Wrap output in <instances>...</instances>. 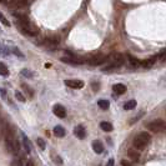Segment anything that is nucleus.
<instances>
[{"label":"nucleus","mask_w":166,"mask_h":166,"mask_svg":"<svg viewBox=\"0 0 166 166\" xmlns=\"http://www.w3.org/2000/svg\"><path fill=\"white\" fill-rule=\"evenodd\" d=\"M91 86H92V89H94L95 91H98V90H99V84H98V82H94V84H92Z\"/></svg>","instance_id":"35"},{"label":"nucleus","mask_w":166,"mask_h":166,"mask_svg":"<svg viewBox=\"0 0 166 166\" xmlns=\"http://www.w3.org/2000/svg\"><path fill=\"white\" fill-rule=\"evenodd\" d=\"M74 135L78 137V139L82 140L86 137V129L82 126V125H78L75 129H74Z\"/></svg>","instance_id":"11"},{"label":"nucleus","mask_w":166,"mask_h":166,"mask_svg":"<svg viewBox=\"0 0 166 166\" xmlns=\"http://www.w3.org/2000/svg\"><path fill=\"white\" fill-rule=\"evenodd\" d=\"M98 105H99V107L101 109V110H107L109 107H110V103H109V100H99L98 101Z\"/></svg>","instance_id":"25"},{"label":"nucleus","mask_w":166,"mask_h":166,"mask_svg":"<svg viewBox=\"0 0 166 166\" xmlns=\"http://www.w3.org/2000/svg\"><path fill=\"white\" fill-rule=\"evenodd\" d=\"M16 18H18V24L20 26V29L21 31H24L25 34L27 35H36L39 33V29H38V26H35L29 19H27L26 16L24 15H18L16 14Z\"/></svg>","instance_id":"2"},{"label":"nucleus","mask_w":166,"mask_h":166,"mask_svg":"<svg viewBox=\"0 0 166 166\" xmlns=\"http://www.w3.org/2000/svg\"><path fill=\"white\" fill-rule=\"evenodd\" d=\"M92 150L95 151L96 154H103L104 151V145L100 140H94L92 141Z\"/></svg>","instance_id":"13"},{"label":"nucleus","mask_w":166,"mask_h":166,"mask_svg":"<svg viewBox=\"0 0 166 166\" xmlns=\"http://www.w3.org/2000/svg\"><path fill=\"white\" fill-rule=\"evenodd\" d=\"M128 155H129V157L134 162H137V161H139V159H140V154H139V151H137V149L136 150L135 149H129L128 150Z\"/></svg>","instance_id":"14"},{"label":"nucleus","mask_w":166,"mask_h":166,"mask_svg":"<svg viewBox=\"0 0 166 166\" xmlns=\"http://www.w3.org/2000/svg\"><path fill=\"white\" fill-rule=\"evenodd\" d=\"M156 60H157V56H151V58H149V59L141 61V66L145 67V69H150V67H153V66L155 65Z\"/></svg>","instance_id":"12"},{"label":"nucleus","mask_w":166,"mask_h":166,"mask_svg":"<svg viewBox=\"0 0 166 166\" xmlns=\"http://www.w3.org/2000/svg\"><path fill=\"white\" fill-rule=\"evenodd\" d=\"M121 166H134V165L130 164V162L126 161V160H121Z\"/></svg>","instance_id":"33"},{"label":"nucleus","mask_w":166,"mask_h":166,"mask_svg":"<svg viewBox=\"0 0 166 166\" xmlns=\"http://www.w3.org/2000/svg\"><path fill=\"white\" fill-rule=\"evenodd\" d=\"M147 129L153 132H162V131H166V122L164 120H153L147 124Z\"/></svg>","instance_id":"5"},{"label":"nucleus","mask_w":166,"mask_h":166,"mask_svg":"<svg viewBox=\"0 0 166 166\" xmlns=\"http://www.w3.org/2000/svg\"><path fill=\"white\" fill-rule=\"evenodd\" d=\"M136 100H129L128 103H125L124 104V109L125 110H132V109H135L136 107Z\"/></svg>","instance_id":"24"},{"label":"nucleus","mask_w":166,"mask_h":166,"mask_svg":"<svg viewBox=\"0 0 166 166\" xmlns=\"http://www.w3.org/2000/svg\"><path fill=\"white\" fill-rule=\"evenodd\" d=\"M21 75L25 76V78H27V79L33 78V73L29 70V69H23V70H21Z\"/></svg>","instance_id":"27"},{"label":"nucleus","mask_w":166,"mask_h":166,"mask_svg":"<svg viewBox=\"0 0 166 166\" xmlns=\"http://www.w3.org/2000/svg\"><path fill=\"white\" fill-rule=\"evenodd\" d=\"M65 85L71 89H81L84 88V81L79 79H67L65 80Z\"/></svg>","instance_id":"7"},{"label":"nucleus","mask_w":166,"mask_h":166,"mask_svg":"<svg viewBox=\"0 0 166 166\" xmlns=\"http://www.w3.org/2000/svg\"><path fill=\"white\" fill-rule=\"evenodd\" d=\"M52 111H54V114H55V115H56L58 117H60V119L66 117V109H65L63 105H60V104L54 105Z\"/></svg>","instance_id":"8"},{"label":"nucleus","mask_w":166,"mask_h":166,"mask_svg":"<svg viewBox=\"0 0 166 166\" xmlns=\"http://www.w3.org/2000/svg\"><path fill=\"white\" fill-rule=\"evenodd\" d=\"M36 144H38V146H39L41 150H45L46 145H45V141L41 139V137H38V139H36Z\"/></svg>","instance_id":"28"},{"label":"nucleus","mask_w":166,"mask_h":166,"mask_svg":"<svg viewBox=\"0 0 166 166\" xmlns=\"http://www.w3.org/2000/svg\"><path fill=\"white\" fill-rule=\"evenodd\" d=\"M151 143V135L147 132H140L135 136V139L132 141L134 147L137 150H144L149 144Z\"/></svg>","instance_id":"4"},{"label":"nucleus","mask_w":166,"mask_h":166,"mask_svg":"<svg viewBox=\"0 0 166 166\" xmlns=\"http://www.w3.org/2000/svg\"><path fill=\"white\" fill-rule=\"evenodd\" d=\"M61 61L63 63H67V64H71V65H80V64L84 63V60H82L81 58L74 56V55H71L70 58H61Z\"/></svg>","instance_id":"10"},{"label":"nucleus","mask_w":166,"mask_h":166,"mask_svg":"<svg viewBox=\"0 0 166 166\" xmlns=\"http://www.w3.org/2000/svg\"><path fill=\"white\" fill-rule=\"evenodd\" d=\"M45 44L50 48H54V46H56L59 44V38L58 36H54V38H48L45 40Z\"/></svg>","instance_id":"18"},{"label":"nucleus","mask_w":166,"mask_h":166,"mask_svg":"<svg viewBox=\"0 0 166 166\" xmlns=\"http://www.w3.org/2000/svg\"><path fill=\"white\" fill-rule=\"evenodd\" d=\"M113 90H114V92L115 94H117V95H122V94H125L126 92V90H128V88L124 85V84H115L114 86H113Z\"/></svg>","instance_id":"15"},{"label":"nucleus","mask_w":166,"mask_h":166,"mask_svg":"<svg viewBox=\"0 0 166 166\" xmlns=\"http://www.w3.org/2000/svg\"><path fill=\"white\" fill-rule=\"evenodd\" d=\"M4 132H5V135H4V137H5V145H6L8 151H9V153H11V154H14V155H18L19 151H20V144H19V141L15 139V137H14V134H13V131H11V129L9 126L5 128Z\"/></svg>","instance_id":"1"},{"label":"nucleus","mask_w":166,"mask_h":166,"mask_svg":"<svg viewBox=\"0 0 166 166\" xmlns=\"http://www.w3.org/2000/svg\"><path fill=\"white\" fill-rule=\"evenodd\" d=\"M107 61V56L104 54H98V55H95V56L90 58L88 60V64L89 65H92V66H98V65H103Z\"/></svg>","instance_id":"6"},{"label":"nucleus","mask_w":166,"mask_h":166,"mask_svg":"<svg viewBox=\"0 0 166 166\" xmlns=\"http://www.w3.org/2000/svg\"><path fill=\"white\" fill-rule=\"evenodd\" d=\"M114 162H115L114 159H110V160L106 162V166H114Z\"/></svg>","instance_id":"36"},{"label":"nucleus","mask_w":166,"mask_h":166,"mask_svg":"<svg viewBox=\"0 0 166 166\" xmlns=\"http://www.w3.org/2000/svg\"><path fill=\"white\" fill-rule=\"evenodd\" d=\"M15 98H16L19 101H21V103H24V101L26 100V99H25V96H24L20 91H15Z\"/></svg>","instance_id":"31"},{"label":"nucleus","mask_w":166,"mask_h":166,"mask_svg":"<svg viewBox=\"0 0 166 166\" xmlns=\"http://www.w3.org/2000/svg\"><path fill=\"white\" fill-rule=\"evenodd\" d=\"M128 60H129L130 66H132V67H137V66H140V65H141V61H140L139 59L134 58L132 55H128Z\"/></svg>","instance_id":"19"},{"label":"nucleus","mask_w":166,"mask_h":166,"mask_svg":"<svg viewBox=\"0 0 166 166\" xmlns=\"http://www.w3.org/2000/svg\"><path fill=\"white\" fill-rule=\"evenodd\" d=\"M10 50H11V52H13V54H15L16 56H19V58H24V54H23V52H21L16 46H13Z\"/></svg>","instance_id":"26"},{"label":"nucleus","mask_w":166,"mask_h":166,"mask_svg":"<svg viewBox=\"0 0 166 166\" xmlns=\"http://www.w3.org/2000/svg\"><path fill=\"white\" fill-rule=\"evenodd\" d=\"M8 0H0V3H6Z\"/></svg>","instance_id":"38"},{"label":"nucleus","mask_w":166,"mask_h":166,"mask_svg":"<svg viewBox=\"0 0 166 166\" xmlns=\"http://www.w3.org/2000/svg\"><path fill=\"white\" fill-rule=\"evenodd\" d=\"M107 65L103 69L104 71H110V70H114V69H117L120 66H122L125 64V56L119 52H114L111 54L110 56H107Z\"/></svg>","instance_id":"3"},{"label":"nucleus","mask_w":166,"mask_h":166,"mask_svg":"<svg viewBox=\"0 0 166 166\" xmlns=\"http://www.w3.org/2000/svg\"><path fill=\"white\" fill-rule=\"evenodd\" d=\"M0 94H2L3 99H6V90L5 89H0Z\"/></svg>","instance_id":"34"},{"label":"nucleus","mask_w":166,"mask_h":166,"mask_svg":"<svg viewBox=\"0 0 166 166\" xmlns=\"http://www.w3.org/2000/svg\"><path fill=\"white\" fill-rule=\"evenodd\" d=\"M26 5H27V0H13L10 4V6L16 8V9H23Z\"/></svg>","instance_id":"16"},{"label":"nucleus","mask_w":166,"mask_h":166,"mask_svg":"<svg viewBox=\"0 0 166 166\" xmlns=\"http://www.w3.org/2000/svg\"><path fill=\"white\" fill-rule=\"evenodd\" d=\"M157 59L161 60V61H165V60H166V49H164V50L160 51V54L157 55Z\"/></svg>","instance_id":"30"},{"label":"nucleus","mask_w":166,"mask_h":166,"mask_svg":"<svg viewBox=\"0 0 166 166\" xmlns=\"http://www.w3.org/2000/svg\"><path fill=\"white\" fill-rule=\"evenodd\" d=\"M54 135L56 136V137H64L66 135V131H65V129L63 126L58 125V126L54 128Z\"/></svg>","instance_id":"17"},{"label":"nucleus","mask_w":166,"mask_h":166,"mask_svg":"<svg viewBox=\"0 0 166 166\" xmlns=\"http://www.w3.org/2000/svg\"><path fill=\"white\" fill-rule=\"evenodd\" d=\"M10 51L11 50H9V48L0 41V56H8V55L10 54Z\"/></svg>","instance_id":"21"},{"label":"nucleus","mask_w":166,"mask_h":166,"mask_svg":"<svg viewBox=\"0 0 166 166\" xmlns=\"http://www.w3.org/2000/svg\"><path fill=\"white\" fill-rule=\"evenodd\" d=\"M100 128H101V130H104V131H106V132L113 131V129H114L113 124H110V122H107V121H101V122H100Z\"/></svg>","instance_id":"20"},{"label":"nucleus","mask_w":166,"mask_h":166,"mask_svg":"<svg viewBox=\"0 0 166 166\" xmlns=\"http://www.w3.org/2000/svg\"><path fill=\"white\" fill-rule=\"evenodd\" d=\"M21 89L24 90V92L29 96V98H33L34 96V91L30 89V86L29 85H26V84H21Z\"/></svg>","instance_id":"23"},{"label":"nucleus","mask_w":166,"mask_h":166,"mask_svg":"<svg viewBox=\"0 0 166 166\" xmlns=\"http://www.w3.org/2000/svg\"><path fill=\"white\" fill-rule=\"evenodd\" d=\"M0 21H2V23H3V24H4L5 26H10V23L8 21V19H6V18H5L4 15H3L2 13H0Z\"/></svg>","instance_id":"32"},{"label":"nucleus","mask_w":166,"mask_h":166,"mask_svg":"<svg viewBox=\"0 0 166 166\" xmlns=\"http://www.w3.org/2000/svg\"><path fill=\"white\" fill-rule=\"evenodd\" d=\"M21 139H23V146L25 149V151L27 154H31V151H33V147H31V143L29 140V137L26 136L25 132H21Z\"/></svg>","instance_id":"9"},{"label":"nucleus","mask_w":166,"mask_h":166,"mask_svg":"<svg viewBox=\"0 0 166 166\" xmlns=\"http://www.w3.org/2000/svg\"><path fill=\"white\" fill-rule=\"evenodd\" d=\"M11 166H23V160L20 157H15L11 161Z\"/></svg>","instance_id":"29"},{"label":"nucleus","mask_w":166,"mask_h":166,"mask_svg":"<svg viewBox=\"0 0 166 166\" xmlns=\"http://www.w3.org/2000/svg\"><path fill=\"white\" fill-rule=\"evenodd\" d=\"M25 166H34V162H33L31 160H29V161L26 162V165H25Z\"/></svg>","instance_id":"37"},{"label":"nucleus","mask_w":166,"mask_h":166,"mask_svg":"<svg viewBox=\"0 0 166 166\" xmlns=\"http://www.w3.org/2000/svg\"><path fill=\"white\" fill-rule=\"evenodd\" d=\"M9 75V69L4 63H0V76L6 78Z\"/></svg>","instance_id":"22"}]
</instances>
